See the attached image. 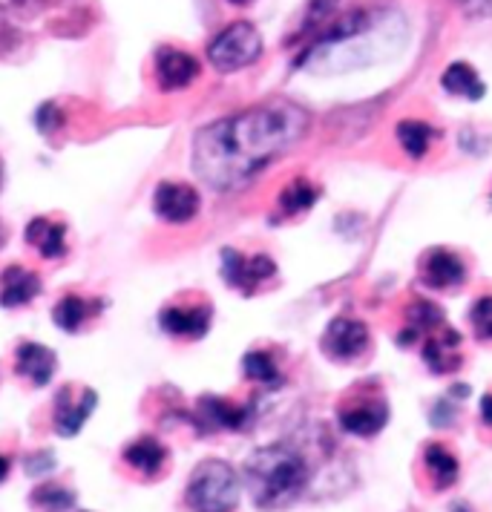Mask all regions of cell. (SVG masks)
Returning <instances> with one entry per match:
<instances>
[{"label":"cell","mask_w":492,"mask_h":512,"mask_svg":"<svg viewBox=\"0 0 492 512\" xmlns=\"http://www.w3.org/2000/svg\"><path fill=\"white\" fill-rule=\"evenodd\" d=\"M395 139H398V144L409 159H423L429 153L432 141L438 139V130L429 121H421V118H403L395 127Z\"/></svg>","instance_id":"d6986e66"},{"label":"cell","mask_w":492,"mask_h":512,"mask_svg":"<svg viewBox=\"0 0 492 512\" xmlns=\"http://www.w3.org/2000/svg\"><path fill=\"white\" fill-rule=\"evenodd\" d=\"M202 199L190 185L182 182H162L153 193V210L167 225H185L199 216Z\"/></svg>","instance_id":"30bf717a"},{"label":"cell","mask_w":492,"mask_h":512,"mask_svg":"<svg viewBox=\"0 0 492 512\" xmlns=\"http://www.w3.org/2000/svg\"><path fill=\"white\" fill-rule=\"evenodd\" d=\"M124 464L139 469L147 478H153L167 464V449L156 438H139L124 449Z\"/></svg>","instance_id":"44dd1931"},{"label":"cell","mask_w":492,"mask_h":512,"mask_svg":"<svg viewBox=\"0 0 492 512\" xmlns=\"http://www.w3.org/2000/svg\"><path fill=\"white\" fill-rule=\"evenodd\" d=\"M9 458H3V455H0V484H3V481H6V478H9Z\"/></svg>","instance_id":"836d02e7"},{"label":"cell","mask_w":492,"mask_h":512,"mask_svg":"<svg viewBox=\"0 0 492 512\" xmlns=\"http://www.w3.org/2000/svg\"><path fill=\"white\" fill-rule=\"evenodd\" d=\"M95 403H98V395L93 389H84L78 400H72V389H64L58 392V400H55V432L61 438H72L81 432V426L87 423V418L93 415Z\"/></svg>","instance_id":"5bb4252c"},{"label":"cell","mask_w":492,"mask_h":512,"mask_svg":"<svg viewBox=\"0 0 492 512\" xmlns=\"http://www.w3.org/2000/svg\"><path fill=\"white\" fill-rule=\"evenodd\" d=\"M213 311L208 303L199 305H167L159 314V323L170 337H185V340H202L211 331Z\"/></svg>","instance_id":"7c38bea8"},{"label":"cell","mask_w":492,"mask_h":512,"mask_svg":"<svg viewBox=\"0 0 492 512\" xmlns=\"http://www.w3.org/2000/svg\"><path fill=\"white\" fill-rule=\"evenodd\" d=\"M262 55V35L248 21L225 26L208 47V61L216 72H236L251 67Z\"/></svg>","instance_id":"277c9868"},{"label":"cell","mask_w":492,"mask_h":512,"mask_svg":"<svg viewBox=\"0 0 492 512\" xmlns=\"http://www.w3.org/2000/svg\"><path fill=\"white\" fill-rule=\"evenodd\" d=\"M340 0H311L308 3V12H305V24L300 29V35H308V32H317L320 26H326V21H331L334 9H337Z\"/></svg>","instance_id":"83f0119b"},{"label":"cell","mask_w":492,"mask_h":512,"mask_svg":"<svg viewBox=\"0 0 492 512\" xmlns=\"http://www.w3.org/2000/svg\"><path fill=\"white\" fill-rule=\"evenodd\" d=\"M441 87L455 98H467V101H481L487 95V84L481 81V75L475 67H469L464 61L449 64L441 75Z\"/></svg>","instance_id":"e0dca14e"},{"label":"cell","mask_w":492,"mask_h":512,"mask_svg":"<svg viewBox=\"0 0 492 512\" xmlns=\"http://www.w3.org/2000/svg\"><path fill=\"white\" fill-rule=\"evenodd\" d=\"M242 372H245L248 380H254V383L265 386V389H277V386L285 383L277 360L268 351H248L245 360H242Z\"/></svg>","instance_id":"7402d4cb"},{"label":"cell","mask_w":492,"mask_h":512,"mask_svg":"<svg viewBox=\"0 0 492 512\" xmlns=\"http://www.w3.org/2000/svg\"><path fill=\"white\" fill-rule=\"evenodd\" d=\"M90 317V303H84L81 297H64V300H58L55 305V311H52V320H55V326L64 328V331H78V328L84 326V320Z\"/></svg>","instance_id":"d4e9b609"},{"label":"cell","mask_w":492,"mask_h":512,"mask_svg":"<svg viewBox=\"0 0 492 512\" xmlns=\"http://www.w3.org/2000/svg\"><path fill=\"white\" fill-rule=\"evenodd\" d=\"M38 291H41V280L26 268H6L0 277V305L6 308L32 303Z\"/></svg>","instance_id":"2e32d148"},{"label":"cell","mask_w":492,"mask_h":512,"mask_svg":"<svg viewBox=\"0 0 492 512\" xmlns=\"http://www.w3.org/2000/svg\"><path fill=\"white\" fill-rule=\"evenodd\" d=\"M461 346V334L455 328L441 326L438 331L426 334V343H423V363L429 366L432 374H452L461 369L464 357L458 354Z\"/></svg>","instance_id":"4fadbf2b"},{"label":"cell","mask_w":492,"mask_h":512,"mask_svg":"<svg viewBox=\"0 0 492 512\" xmlns=\"http://www.w3.org/2000/svg\"><path fill=\"white\" fill-rule=\"evenodd\" d=\"M199 72H202L199 61L185 49L162 47L156 52V78H159V87L164 93L185 90L199 78Z\"/></svg>","instance_id":"8fae6325"},{"label":"cell","mask_w":492,"mask_h":512,"mask_svg":"<svg viewBox=\"0 0 492 512\" xmlns=\"http://www.w3.org/2000/svg\"><path fill=\"white\" fill-rule=\"evenodd\" d=\"M35 124H38L41 133H55V130L64 124V116H61V110H58L55 104H44V107L38 110V116H35Z\"/></svg>","instance_id":"f1b7e54d"},{"label":"cell","mask_w":492,"mask_h":512,"mask_svg":"<svg viewBox=\"0 0 492 512\" xmlns=\"http://www.w3.org/2000/svg\"><path fill=\"white\" fill-rule=\"evenodd\" d=\"M26 239H29V245L38 248V254L47 256V259L64 256V251H67V228L58 222H49L44 216H38L26 225Z\"/></svg>","instance_id":"ffe728a7"},{"label":"cell","mask_w":492,"mask_h":512,"mask_svg":"<svg viewBox=\"0 0 492 512\" xmlns=\"http://www.w3.org/2000/svg\"><path fill=\"white\" fill-rule=\"evenodd\" d=\"M469 395V386H452V392L449 397H467Z\"/></svg>","instance_id":"e575fe53"},{"label":"cell","mask_w":492,"mask_h":512,"mask_svg":"<svg viewBox=\"0 0 492 512\" xmlns=\"http://www.w3.org/2000/svg\"><path fill=\"white\" fill-rule=\"evenodd\" d=\"M193 423L199 432H242L254 423V406H239L225 397H199Z\"/></svg>","instance_id":"ba28073f"},{"label":"cell","mask_w":492,"mask_h":512,"mask_svg":"<svg viewBox=\"0 0 492 512\" xmlns=\"http://www.w3.org/2000/svg\"><path fill=\"white\" fill-rule=\"evenodd\" d=\"M452 512H472V510H469V507H464V504H455V507H452Z\"/></svg>","instance_id":"8d00e7d4"},{"label":"cell","mask_w":492,"mask_h":512,"mask_svg":"<svg viewBox=\"0 0 492 512\" xmlns=\"http://www.w3.org/2000/svg\"><path fill=\"white\" fill-rule=\"evenodd\" d=\"M15 369L21 377H29L32 386H47L55 377L58 357H55V351L41 346V343H24L15 351Z\"/></svg>","instance_id":"9a60e30c"},{"label":"cell","mask_w":492,"mask_h":512,"mask_svg":"<svg viewBox=\"0 0 492 512\" xmlns=\"http://www.w3.org/2000/svg\"><path fill=\"white\" fill-rule=\"evenodd\" d=\"M421 282L432 291H455L467 282L464 259L449 248H429L418 265Z\"/></svg>","instance_id":"9c48e42d"},{"label":"cell","mask_w":492,"mask_h":512,"mask_svg":"<svg viewBox=\"0 0 492 512\" xmlns=\"http://www.w3.org/2000/svg\"><path fill=\"white\" fill-rule=\"evenodd\" d=\"M311 118L291 101H268L202 127L193 139V170L213 190L248 185L308 133Z\"/></svg>","instance_id":"6da1fadb"},{"label":"cell","mask_w":492,"mask_h":512,"mask_svg":"<svg viewBox=\"0 0 492 512\" xmlns=\"http://www.w3.org/2000/svg\"><path fill=\"white\" fill-rule=\"evenodd\" d=\"M481 420L484 426H492V395L481 397Z\"/></svg>","instance_id":"d6a6232c"},{"label":"cell","mask_w":492,"mask_h":512,"mask_svg":"<svg viewBox=\"0 0 492 512\" xmlns=\"http://www.w3.org/2000/svg\"><path fill=\"white\" fill-rule=\"evenodd\" d=\"M337 423L346 435L354 438H375L383 432V426L389 423V403L383 397H354L349 403L340 406Z\"/></svg>","instance_id":"52a82bcc"},{"label":"cell","mask_w":492,"mask_h":512,"mask_svg":"<svg viewBox=\"0 0 492 512\" xmlns=\"http://www.w3.org/2000/svg\"><path fill=\"white\" fill-rule=\"evenodd\" d=\"M245 481L259 510H288L291 504L300 501V495L308 487L311 466L300 449L285 446V443H271L248 458Z\"/></svg>","instance_id":"7a4b0ae2"},{"label":"cell","mask_w":492,"mask_h":512,"mask_svg":"<svg viewBox=\"0 0 492 512\" xmlns=\"http://www.w3.org/2000/svg\"><path fill=\"white\" fill-rule=\"evenodd\" d=\"M469 326L481 343H492V297H478L469 308Z\"/></svg>","instance_id":"4316f807"},{"label":"cell","mask_w":492,"mask_h":512,"mask_svg":"<svg viewBox=\"0 0 492 512\" xmlns=\"http://www.w3.org/2000/svg\"><path fill=\"white\" fill-rule=\"evenodd\" d=\"M320 199V187L308 179H294L291 185L282 187L280 210L285 216H300L305 210H311Z\"/></svg>","instance_id":"603a6c76"},{"label":"cell","mask_w":492,"mask_h":512,"mask_svg":"<svg viewBox=\"0 0 492 512\" xmlns=\"http://www.w3.org/2000/svg\"><path fill=\"white\" fill-rule=\"evenodd\" d=\"M406 323H409L406 328H412L418 337H423L444 326V311L429 300H412L406 305Z\"/></svg>","instance_id":"cb8c5ba5"},{"label":"cell","mask_w":492,"mask_h":512,"mask_svg":"<svg viewBox=\"0 0 492 512\" xmlns=\"http://www.w3.org/2000/svg\"><path fill=\"white\" fill-rule=\"evenodd\" d=\"M469 18H484V15H492V0H455Z\"/></svg>","instance_id":"4dcf8cb0"},{"label":"cell","mask_w":492,"mask_h":512,"mask_svg":"<svg viewBox=\"0 0 492 512\" xmlns=\"http://www.w3.org/2000/svg\"><path fill=\"white\" fill-rule=\"evenodd\" d=\"M429 420H432V426H438V429L452 426V423H455V403H452V397L438 400V403L432 406V412H429Z\"/></svg>","instance_id":"f546056e"},{"label":"cell","mask_w":492,"mask_h":512,"mask_svg":"<svg viewBox=\"0 0 492 512\" xmlns=\"http://www.w3.org/2000/svg\"><path fill=\"white\" fill-rule=\"evenodd\" d=\"M372 343V334L369 326L363 320H354V317H337L326 326V334L320 340L323 354L334 363H352L357 357H363L369 351Z\"/></svg>","instance_id":"5b68a950"},{"label":"cell","mask_w":492,"mask_h":512,"mask_svg":"<svg viewBox=\"0 0 492 512\" xmlns=\"http://www.w3.org/2000/svg\"><path fill=\"white\" fill-rule=\"evenodd\" d=\"M228 3H234V6H248V3H254V0H228Z\"/></svg>","instance_id":"d590c367"},{"label":"cell","mask_w":492,"mask_h":512,"mask_svg":"<svg viewBox=\"0 0 492 512\" xmlns=\"http://www.w3.org/2000/svg\"><path fill=\"white\" fill-rule=\"evenodd\" d=\"M0 185H3V162H0Z\"/></svg>","instance_id":"74e56055"},{"label":"cell","mask_w":492,"mask_h":512,"mask_svg":"<svg viewBox=\"0 0 492 512\" xmlns=\"http://www.w3.org/2000/svg\"><path fill=\"white\" fill-rule=\"evenodd\" d=\"M52 466H55L52 452H38V455H32V458L26 461V472H29V475H41V472H49Z\"/></svg>","instance_id":"1f68e13d"},{"label":"cell","mask_w":492,"mask_h":512,"mask_svg":"<svg viewBox=\"0 0 492 512\" xmlns=\"http://www.w3.org/2000/svg\"><path fill=\"white\" fill-rule=\"evenodd\" d=\"M222 277L236 291L254 294L262 282L277 277V262L268 254L245 256L242 251H236V248H225L222 251Z\"/></svg>","instance_id":"8992f818"},{"label":"cell","mask_w":492,"mask_h":512,"mask_svg":"<svg viewBox=\"0 0 492 512\" xmlns=\"http://www.w3.org/2000/svg\"><path fill=\"white\" fill-rule=\"evenodd\" d=\"M242 481L228 461H202L190 475L185 504L190 512H234L239 507Z\"/></svg>","instance_id":"3957f363"},{"label":"cell","mask_w":492,"mask_h":512,"mask_svg":"<svg viewBox=\"0 0 492 512\" xmlns=\"http://www.w3.org/2000/svg\"><path fill=\"white\" fill-rule=\"evenodd\" d=\"M32 504L44 512H70L75 507V492L55 484H44L32 492Z\"/></svg>","instance_id":"484cf974"},{"label":"cell","mask_w":492,"mask_h":512,"mask_svg":"<svg viewBox=\"0 0 492 512\" xmlns=\"http://www.w3.org/2000/svg\"><path fill=\"white\" fill-rule=\"evenodd\" d=\"M423 466H426V472H429V478H432V487L438 489V492L455 487V481H458V475H461L458 458L446 449L444 443H429V446L423 449Z\"/></svg>","instance_id":"ac0fdd59"}]
</instances>
